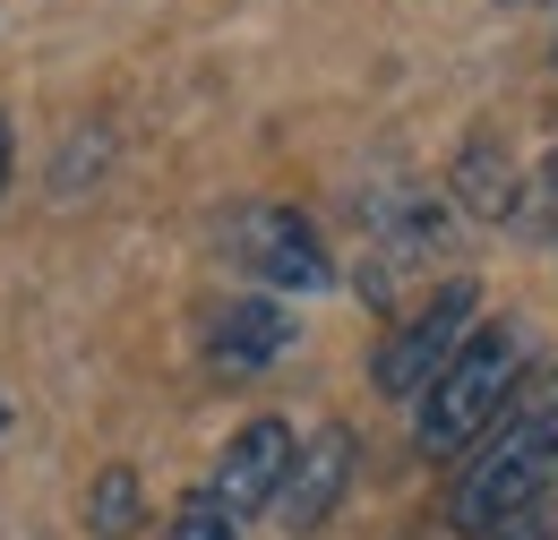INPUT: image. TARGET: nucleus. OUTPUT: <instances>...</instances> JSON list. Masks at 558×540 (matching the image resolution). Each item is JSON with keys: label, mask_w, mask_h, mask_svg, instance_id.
Returning <instances> with one entry per match:
<instances>
[{"label": "nucleus", "mask_w": 558, "mask_h": 540, "mask_svg": "<svg viewBox=\"0 0 558 540\" xmlns=\"http://www.w3.org/2000/svg\"><path fill=\"white\" fill-rule=\"evenodd\" d=\"M232 258L258 274V283H283V292H318L327 283V249H318V232L292 214V206H250L241 223H232Z\"/></svg>", "instance_id": "nucleus-5"}, {"label": "nucleus", "mask_w": 558, "mask_h": 540, "mask_svg": "<svg viewBox=\"0 0 558 540\" xmlns=\"http://www.w3.org/2000/svg\"><path fill=\"white\" fill-rule=\"evenodd\" d=\"M130 515H138V480H130V472H104V480H95V532L121 540V532H130Z\"/></svg>", "instance_id": "nucleus-8"}, {"label": "nucleus", "mask_w": 558, "mask_h": 540, "mask_svg": "<svg viewBox=\"0 0 558 540\" xmlns=\"http://www.w3.org/2000/svg\"><path fill=\"white\" fill-rule=\"evenodd\" d=\"M344 480H352V429H318V438L292 455V480H283V498H276L283 532H318V524L336 515Z\"/></svg>", "instance_id": "nucleus-6"}, {"label": "nucleus", "mask_w": 558, "mask_h": 540, "mask_svg": "<svg viewBox=\"0 0 558 540\" xmlns=\"http://www.w3.org/2000/svg\"><path fill=\"white\" fill-rule=\"evenodd\" d=\"M550 480H558V378H542L524 404L489 429L482 455L464 464L456 498H447V524H456V532H473V540H498L507 524L542 515Z\"/></svg>", "instance_id": "nucleus-1"}, {"label": "nucleus", "mask_w": 558, "mask_h": 540, "mask_svg": "<svg viewBox=\"0 0 558 540\" xmlns=\"http://www.w3.org/2000/svg\"><path fill=\"white\" fill-rule=\"evenodd\" d=\"M232 532H241V524H232V515L215 506L207 489H198V498H190V506L172 515V540H232Z\"/></svg>", "instance_id": "nucleus-9"}, {"label": "nucleus", "mask_w": 558, "mask_h": 540, "mask_svg": "<svg viewBox=\"0 0 558 540\" xmlns=\"http://www.w3.org/2000/svg\"><path fill=\"white\" fill-rule=\"evenodd\" d=\"M515 386H524V327L498 318V327H473L464 352L438 369V386L413 404V446L456 464L473 438H489L507 412H515Z\"/></svg>", "instance_id": "nucleus-2"}, {"label": "nucleus", "mask_w": 558, "mask_h": 540, "mask_svg": "<svg viewBox=\"0 0 558 540\" xmlns=\"http://www.w3.org/2000/svg\"><path fill=\"white\" fill-rule=\"evenodd\" d=\"M292 455H301V438L283 429V420H241L232 438H223V455H215L207 472V498L232 515V524H250L258 506H276L283 480H292Z\"/></svg>", "instance_id": "nucleus-4"}, {"label": "nucleus", "mask_w": 558, "mask_h": 540, "mask_svg": "<svg viewBox=\"0 0 558 540\" xmlns=\"http://www.w3.org/2000/svg\"><path fill=\"white\" fill-rule=\"evenodd\" d=\"M9 155H17V137H9V121H0V189H9Z\"/></svg>", "instance_id": "nucleus-11"}, {"label": "nucleus", "mask_w": 558, "mask_h": 540, "mask_svg": "<svg viewBox=\"0 0 558 540\" xmlns=\"http://www.w3.org/2000/svg\"><path fill=\"white\" fill-rule=\"evenodd\" d=\"M283 343H292V327H283V309H276V300H232V309L215 318L207 352L223 360V369H258V360H276Z\"/></svg>", "instance_id": "nucleus-7"}, {"label": "nucleus", "mask_w": 558, "mask_h": 540, "mask_svg": "<svg viewBox=\"0 0 558 540\" xmlns=\"http://www.w3.org/2000/svg\"><path fill=\"white\" fill-rule=\"evenodd\" d=\"M473 309H482V292H473L464 274H456V283H438L413 318L378 343V360H369L378 395H404V404H421V395L438 386V369L464 352V335H473Z\"/></svg>", "instance_id": "nucleus-3"}, {"label": "nucleus", "mask_w": 558, "mask_h": 540, "mask_svg": "<svg viewBox=\"0 0 558 540\" xmlns=\"http://www.w3.org/2000/svg\"><path fill=\"white\" fill-rule=\"evenodd\" d=\"M498 540H550V532H542V515H524V524H507Z\"/></svg>", "instance_id": "nucleus-10"}]
</instances>
